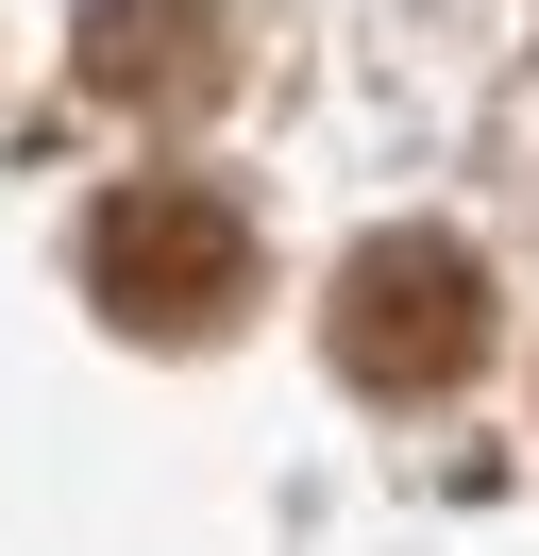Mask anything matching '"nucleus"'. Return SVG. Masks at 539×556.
<instances>
[{
  "label": "nucleus",
  "instance_id": "f03ea898",
  "mask_svg": "<svg viewBox=\"0 0 539 556\" xmlns=\"http://www.w3.org/2000/svg\"><path fill=\"white\" fill-rule=\"evenodd\" d=\"M321 338H337V371H354L371 405H422V388H455L472 354H489V270H472L438 219H404V237H371L354 270H337Z\"/></svg>",
  "mask_w": 539,
  "mask_h": 556
},
{
  "label": "nucleus",
  "instance_id": "7ed1b4c3",
  "mask_svg": "<svg viewBox=\"0 0 539 556\" xmlns=\"http://www.w3.org/2000/svg\"><path fill=\"white\" fill-rule=\"evenodd\" d=\"M85 68L118 85V102H186V85L220 68V17H202V0H101V17H85Z\"/></svg>",
  "mask_w": 539,
  "mask_h": 556
},
{
  "label": "nucleus",
  "instance_id": "f257e3e1",
  "mask_svg": "<svg viewBox=\"0 0 539 556\" xmlns=\"http://www.w3.org/2000/svg\"><path fill=\"white\" fill-rule=\"evenodd\" d=\"M85 287H101L118 338H220V320L253 304V219H236L220 186L152 169V186H118V203L85 219Z\"/></svg>",
  "mask_w": 539,
  "mask_h": 556
}]
</instances>
